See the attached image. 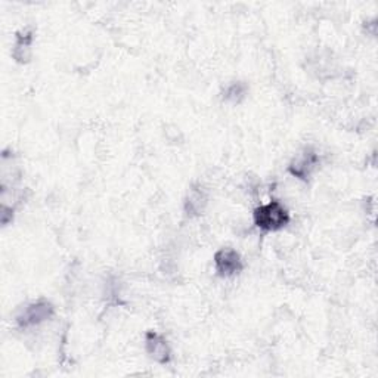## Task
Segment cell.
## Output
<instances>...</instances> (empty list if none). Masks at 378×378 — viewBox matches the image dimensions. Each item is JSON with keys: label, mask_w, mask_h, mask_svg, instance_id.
I'll use <instances>...</instances> for the list:
<instances>
[{"label": "cell", "mask_w": 378, "mask_h": 378, "mask_svg": "<svg viewBox=\"0 0 378 378\" xmlns=\"http://www.w3.org/2000/svg\"><path fill=\"white\" fill-rule=\"evenodd\" d=\"M253 217L256 227L263 231H279L290 222L288 210L276 200L257 207Z\"/></svg>", "instance_id": "1"}, {"label": "cell", "mask_w": 378, "mask_h": 378, "mask_svg": "<svg viewBox=\"0 0 378 378\" xmlns=\"http://www.w3.org/2000/svg\"><path fill=\"white\" fill-rule=\"evenodd\" d=\"M52 315H53V306L49 302L40 300L27 306L18 315L17 322L21 328H29L41 324L43 320L52 318Z\"/></svg>", "instance_id": "2"}, {"label": "cell", "mask_w": 378, "mask_h": 378, "mask_svg": "<svg viewBox=\"0 0 378 378\" xmlns=\"http://www.w3.org/2000/svg\"><path fill=\"white\" fill-rule=\"evenodd\" d=\"M318 164H319V157L316 151L311 147H307L291 161L288 170L292 176L299 177L300 180H307L312 176Z\"/></svg>", "instance_id": "3"}, {"label": "cell", "mask_w": 378, "mask_h": 378, "mask_svg": "<svg viewBox=\"0 0 378 378\" xmlns=\"http://www.w3.org/2000/svg\"><path fill=\"white\" fill-rule=\"evenodd\" d=\"M216 271L220 276H234L243 271L241 256L232 248H222L215 255Z\"/></svg>", "instance_id": "4"}, {"label": "cell", "mask_w": 378, "mask_h": 378, "mask_svg": "<svg viewBox=\"0 0 378 378\" xmlns=\"http://www.w3.org/2000/svg\"><path fill=\"white\" fill-rule=\"evenodd\" d=\"M145 343H147V352L154 360H157L160 363H166L170 360V347L164 340L163 335L149 331L147 332Z\"/></svg>", "instance_id": "5"}, {"label": "cell", "mask_w": 378, "mask_h": 378, "mask_svg": "<svg viewBox=\"0 0 378 378\" xmlns=\"http://www.w3.org/2000/svg\"><path fill=\"white\" fill-rule=\"evenodd\" d=\"M33 43L32 30H24L18 34L15 49H13V58L18 62H25L30 57V46Z\"/></svg>", "instance_id": "6"}, {"label": "cell", "mask_w": 378, "mask_h": 378, "mask_svg": "<svg viewBox=\"0 0 378 378\" xmlns=\"http://www.w3.org/2000/svg\"><path fill=\"white\" fill-rule=\"evenodd\" d=\"M205 204H207V197H205L204 191L201 188H195V189H192L191 195L188 197L187 212L194 213V215H200L204 210Z\"/></svg>", "instance_id": "7"}, {"label": "cell", "mask_w": 378, "mask_h": 378, "mask_svg": "<svg viewBox=\"0 0 378 378\" xmlns=\"http://www.w3.org/2000/svg\"><path fill=\"white\" fill-rule=\"evenodd\" d=\"M245 92H247L245 85H243V83H240V81H236V83H234V85L227 88L225 101L232 102V104H238L245 96Z\"/></svg>", "instance_id": "8"}]
</instances>
